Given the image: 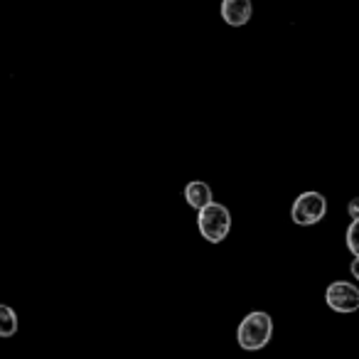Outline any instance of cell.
<instances>
[{
    "instance_id": "obj_1",
    "label": "cell",
    "mask_w": 359,
    "mask_h": 359,
    "mask_svg": "<svg viewBox=\"0 0 359 359\" xmlns=\"http://www.w3.org/2000/svg\"><path fill=\"white\" fill-rule=\"evenodd\" d=\"M271 337H273V320H271V315L264 313V310L249 313L241 320L239 330H236V342H239V347L246 349V352L264 349L266 344L271 342Z\"/></svg>"
},
{
    "instance_id": "obj_2",
    "label": "cell",
    "mask_w": 359,
    "mask_h": 359,
    "mask_svg": "<svg viewBox=\"0 0 359 359\" xmlns=\"http://www.w3.org/2000/svg\"><path fill=\"white\" fill-rule=\"evenodd\" d=\"M197 226H200V234L205 236L212 244H219V241L226 239L231 229V215L224 205L219 202H212L207 210H202L197 215Z\"/></svg>"
},
{
    "instance_id": "obj_3",
    "label": "cell",
    "mask_w": 359,
    "mask_h": 359,
    "mask_svg": "<svg viewBox=\"0 0 359 359\" xmlns=\"http://www.w3.org/2000/svg\"><path fill=\"white\" fill-rule=\"evenodd\" d=\"M325 212H327V200L320 192H303L290 207V219L298 226H310L318 224L325 217Z\"/></svg>"
},
{
    "instance_id": "obj_4",
    "label": "cell",
    "mask_w": 359,
    "mask_h": 359,
    "mask_svg": "<svg viewBox=\"0 0 359 359\" xmlns=\"http://www.w3.org/2000/svg\"><path fill=\"white\" fill-rule=\"evenodd\" d=\"M325 303L334 313H354V310H359V288L354 283H347V280H334L325 290Z\"/></svg>"
},
{
    "instance_id": "obj_5",
    "label": "cell",
    "mask_w": 359,
    "mask_h": 359,
    "mask_svg": "<svg viewBox=\"0 0 359 359\" xmlns=\"http://www.w3.org/2000/svg\"><path fill=\"white\" fill-rule=\"evenodd\" d=\"M251 13H254L251 0H222V18H224L226 25L231 27L246 25L251 20Z\"/></svg>"
},
{
    "instance_id": "obj_6",
    "label": "cell",
    "mask_w": 359,
    "mask_h": 359,
    "mask_svg": "<svg viewBox=\"0 0 359 359\" xmlns=\"http://www.w3.org/2000/svg\"><path fill=\"white\" fill-rule=\"evenodd\" d=\"M185 200H187V205L197 212L207 210V207L215 202L212 200V187L207 185V182H200V180H195V182H190V185L185 187Z\"/></svg>"
},
{
    "instance_id": "obj_7",
    "label": "cell",
    "mask_w": 359,
    "mask_h": 359,
    "mask_svg": "<svg viewBox=\"0 0 359 359\" xmlns=\"http://www.w3.org/2000/svg\"><path fill=\"white\" fill-rule=\"evenodd\" d=\"M18 332V315L8 305H0V337H13Z\"/></svg>"
},
{
    "instance_id": "obj_8",
    "label": "cell",
    "mask_w": 359,
    "mask_h": 359,
    "mask_svg": "<svg viewBox=\"0 0 359 359\" xmlns=\"http://www.w3.org/2000/svg\"><path fill=\"white\" fill-rule=\"evenodd\" d=\"M344 241H347V249L354 254V259L359 256V219H354L352 224L347 226V236H344Z\"/></svg>"
},
{
    "instance_id": "obj_9",
    "label": "cell",
    "mask_w": 359,
    "mask_h": 359,
    "mask_svg": "<svg viewBox=\"0 0 359 359\" xmlns=\"http://www.w3.org/2000/svg\"><path fill=\"white\" fill-rule=\"evenodd\" d=\"M347 212H349V217H352V222H354V219H359V197H357V200L349 202V205H347Z\"/></svg>"
},
{
    "instance_id": "obj_10",
    "label": "cell",
    "mask_w": 359,
    "mask_h": 359,
    "mask_svg": "<svg viewBox=\"0 0 359 359\" xmlns=\"http://www.w3.org/2000/svg\"><path fill=\"white\" fill-rule=\"evenodd\" d=\"M349 271H352V276H354V278L359 280V256H357V259L352 261V266H349Z\"/></svg>"
}]
</instances>
